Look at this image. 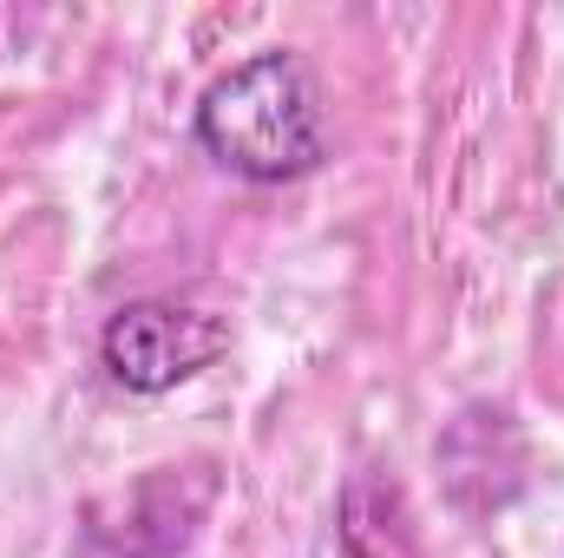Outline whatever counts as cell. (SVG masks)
<instances>
[{
  "mask_svg": "<svg viewBox=\"0 0 564 558\" xmlns=\"http://www.w3.org/2000/svg\"><path fill=\"white\" fill-rule=\"evenodd\" d=\"M224 348H230V322L177 296H139L112 309L99 329V362L126 395H171L177 382L204 375Z\"/></svg>",
  "mask_w": 564,
  "mask_h": 558,
  "instance_id": "cell-2",
  "label": "cell"
},
{
  "mask_svg": "<svg viewBox=\"0 0 564 558\" xmlns=\"http://www.w3.org/2000/svg\"><path fill=\"white\" fill-rule=\"evenodd\" d=\"M191 132L204 144V158H217L243 184H295L328 158L322 86L308 60L289 46H263L237 60L230 73H217L197 93Z\"/></svg>",
  "mask_w": 564,
  "mask_h": 558,
  "instance_id": "cell-1",
  "label": "cell"
}]
</instances>
